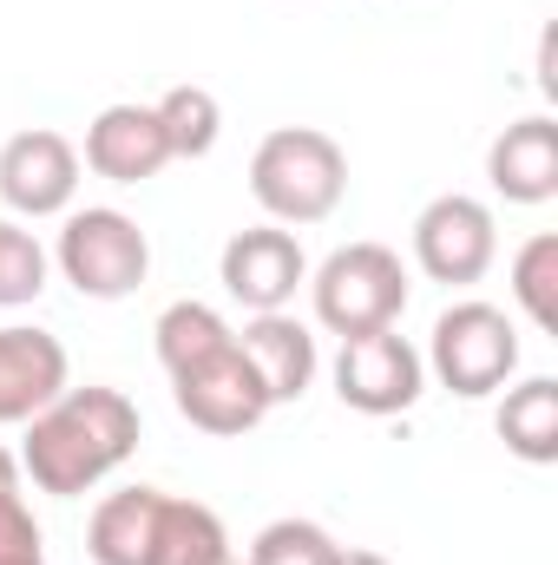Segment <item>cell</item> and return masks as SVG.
Returning <instances> with one entry per match:
<instances>
[{"label": "cell", "mask_w": 558, "mask_h": 565, "mask_svg": "<svg viewBox=\"0 0 558 565\" xmlns=\"http://www.w3.org/2000/svg\"><path fill=\"white\" fill-rule=\"evenodd\" d=\"M244 565H342V546L315 526V520H277L250 540Z\"/></svg>", "instance_id": "44dd1931"}, {"label": "cell", "mask_w": 558, "mask_h": 565, "mask_svg": "<svg viewBox=\"0 0 558 565\" xmlns=\"http://www.w3.org/2000/svg\"><path fill=\"white\" fill-rule=\"evenodd\" d=\"M79 191V151L33 126V132H13L0 145V198L20 211V217H60Z\"/></svg>", "instance_id": "30bf717a"}, {"label": "cell", "mask_w": 558, "mask_h": 565, "mask_svg": "<svg viewBox=\"0 0 558 565\" xmlns=\"http://www.w3.org/2000/svg\"><path fill=\"white\" fill-rule=\"evenodd\" d=\"M513 302L533 316L539 335H558V237L552 231L519 244V257H513Z\"/></svg>", "instance_id": "ffe728a7"}, {"label": "cell", "mask_w": 558, "mask_h": 565, "mask_svg": "<svg viewBox=\"0 0 558 565\" xmlns=\"http://www.w3.org/2000/svg\"><path fill=\"white\" fill-rule=\"evenodd\" d=\"M139 454V408L119 388H66L26 422V454L20 467L33 473L40 493L79 500L93 493L112 467Z\"/></svg>", "instance_id": "6da1fadb"}, {"label": "cell", "mask_w": 558, "mask_h": 565, "mask_svg": "<svg viewBox=\"0 0 558 565\" xmlns=\"http://www.w3.org/2000/svg\"><path fill=\"white\" fill-rule=\"evenodd\" d=\"M40 289H46V250H40V237L0 217V309L33 302Z\"/></svg>", "instance_id": "7402d4cb"}, {"label": "cell", "mask_w": 558, "mask_h": 565, "mask_svg": "<svg viewBox=\"0 0 558 565\" xmlns=\"http://www.w3.org/2000/svg\"><path fill=\"white\" fill-rule=\"evenodd\" d=\"M171 388H178V415L191 427H204V434H250V427L270 415L264 375L250 369V355H244L237 342H230L224 355H211V362L171 375Z\"/></svg>", "instance_id": "ba28073f"}, {"label": "cell", "mask_w": 558, "mask_h": 565, "mask_svg": "<svg viewBox=\"0 0 558 565\" xmlns=\"http://www.w3.org/2000/svg\"><path fill=\"white\" fill-rule=\"evenodd\" d=\"M60 270L66 282L79 289V296H93V302H119V296H132L151 270V244H144V231L126 217V211H112V204H93V211H73L66 217V231H60Z\"/></svg>", "instance_id": "5b68a950"}, {"label": "cell", "mask_w": 558, "mask_h": 565, "mask_svg": "<svg viewBox=\"0 0 558 565\" xmlns=\"http://www.w3.org/2000/svg\"><path fill=\"white\" fill-rule=\"evenodd\" d=\"M500 440L533 460V467H552L558 460V382L552 375H533L519 388H506L500 402Z\"/></svg>", "instance_id": "2e32d148"}, {"label": "cell", "mask_w": 558, "mask_h": 565, "mask_svg": "<svg viewBox=\"0 0 558 565\" xmlns=\"http://www.w3.org/2000/svg\"><path fill=\"white\" fill-rule=\"evenodd\" d=\"M164 513H171V493H158V487L106 493L93 507V526H86L93 559L99 565H158V553H164Z\"/></svg>", "instance_id": "4fadbf2b"}, {"label": "cell", "mask_w": 558, "mask_h": 565, "mask_svg": "<svg viewBox=\"0 0 558 565\" xmlns=\"http://www.w3.org/2000/svg\"><path fill=\"white\" fill-rule=\"evenodd\" d=\"M151 113H158V126L171 139V158H204L217 145V132H224V113H217L211 86H171Z\"/></svg>", "instance_id": "d6986e66"}, {"label": "cell", "mask_w": 558, "mask_h": 565, "mask_svg": "<svg viewBox=\"0 0 558 565\" xmlns=\"http://www.w3.org/2000/svg\"><path fill=\"white\" fill-rule=\"evenodd\" d=\"M0 493H20V460L0 447Z\"/></svg>", "instance_id": "cb8c5ba5"}, {"label": "cell", "mask_w": 558, "mask_h": 565, "mask_svg": "<svg viewBox=\"0 0 558 565\" xmlns=\"http://www.w3.org/2000/svg\"><path fill=\"white\" fill-rule=\"evenodd\" d=\"M342 565H388V559H382V553H368V546H355V553L342 546Z\"/></svg>", "instance_id": "d4e9b609"}, {"label": "cell", "mask_w": 558, "mask_h": 565, "mask_svg": "<svg viewBox=\"0 0 558 565\" xmlns=\"http://www.w3.org/2000/svg\"><path fill=\"white\" fill-rule=\"evenodd\" d=\"M315 322L329 335H375L395 329L408 309V270L388 244H342L322 270H315Z\"/></svg>", "instance_id": "3957f363"}, {"label": "cell", "mask_w": 558, "mask_h": 565, "mask_svg": "<svg viewBox=\"0 0 558 565\" xmlns=\"http://www.w3.org/2000/svg\"><path fill=\"white\" fill-rule=\"evenodd\" d=\"M0 565H46L40 520L26 513V500H20V493H0Z\"/></svg>", "instance_id": "603a6c76"}, {"label": "cell", "mask_w": 558, "mask_h": 565, "mask_svg": "<svg viewBox=\"0 0 558 565\" xmlns=\"http://www.w3.org/2000/svg\"><path fill=\"white\" fill-rule=\"evenodd\" d=\"M151 335H158V362H164L171 375H184V369H197V362H211V355H224V349L237 342L230 322H224L211 302H171Z\"/></svg>", "instance_id": "e0dca14e"}, {"label": "cell", "mask_w": 558, "mask_h": 565, "mask_svg": "<svg viewBox=\"0 0 558 565\" xmlns=\"http://www.w3.org/2000/svg\"><path fill=\"white\" fill-rule=\"evenodd\" d=\"M158 565H244V559L230 553V533H224V520H217L211 507H197V500H171Z\"/></svg>", "instance_id": "ac0fdd59"}, {"label": "cell", "mask_w": 558, "mask_h": 565, "mask_svg": "<svg viewBox=\"0 0 558 565\" xmlns=\"http://www.w3.org/2000/svg\"><path fill=\"white\" fill-rule=\"evenodd\" d=\"M224 289L250 309V316H277L296 302V289L309 277V257H302V244L282 231V224H257V231H237L230 244H224Z\"/></svg>", "instance_id": "9c48e42d"}, {"label": "cell", "mask_w": 558, "mask_h": 565, "mask_svg": "<svg viewBox=\"0 0 558 565\" xmlns=\"http://www.w3.org/2000/svg\"><path fill=\"white\" fill-rule=\"evenodd\" d=\"M486 178L506 204H546L558 198V126L546 113L506 126L486 151Z\"/></svg>", "instance_id": "5bb4252c"}, {"label": "cell", "mask_w": 558, "mask_h": 565, "mask_svg": "<svg viewBox=\"0 0 558 565\" xmlns=\"http://www.w3.org/2000/svg\"><path fill=\"white\" fill-rule=\"evenodd\" d=\"M237 349L250 355V369L264 375V395H270V408L277 402H302L309 395V382H315V335L296 322V316H257L244 335H237Z\"/></svg>", "instance_id": "9a60e30c"}, {"label": "cell", "mask_w": 558, "mask_h": 565, "mask_svg": "<svg viewBox=\"0 0 558 565\" xmlns=\"http://www.w3.org/2000/svg\"><path fill=\"white\" fill-rule=\"evenodd\" d=\"M427 369L460 402L500 395L506 375L519 369V329H513V316L493 309V302H453V309H440L433 342H427Z\"/></svg>", "instance_id": "277c9868"}, {"label": "cell", "mask_w": 558, "mask_h": 565, "mask_svg": "<svg viewBox=\"0 0 558 565\" xmlns=\"http://www.w3.org/2000/svg\"><path fill=\"white\" fill-rule=\"evenodd\" d=\"M500 257V231H493V211L466 191H447L433 198L415 217V264L447 289H466L493 270Z\"/></svg>", "instance_id": "52a82bcc"}, {"label": "cell", "mask_w": 558, "mask_h": 565, "mask_svg": "<svg viewBox=\"0 0 558 565\" xmlns=\"http://www.w3.org/2000/svg\"><path fill=\"white\" fill-rule=\"evenodd\" d=\"M86 164L112 184H144L171 164V139L151 106H106L86 126Z\"/></svg>", "instance_id": "8fae6325"}, {"label": "cell", "mask_w": 558, "mask_h": 565, "mask_svg": "<svg viewBox=\"0 0 558 565\" xmlns=\"http://www.w3.org/2000/svg\"><path fill=\"white\" fill-rule=\"evenodd\" d=\"M427 388V362L408 335L375 329V335H348L335 355V395L355 415H408Z\"/></svg>", "instance_id": "8992f818"}, {"label": "cell", "mask_w": 558, "mask_h": 565, "mask_svg": "<svg viewBox=\"0 0 558 565\" xmlns=\"http://www.w3.org/2000/svg\"><path fill=\"white\" fill-rule=\"evenodd\" d=\"M250 191L277 224H322L348 191V158L315 126H282L250 158Z\"/></svg>", "instance_id": "7a4b0ae2"}, {"label": "cell", "mask_w": 558, "mask_h": 565, "mask_svg": "<svg viewBox=\"0 0 558 565\" xmlns=\"http://www.w3.org/2000/svg\"><path fill=\"white\" fill-rule=\"evenodd\" d=\"M53 395H66V349L46 329H0V427L33 422Z\"/></svg>", "instance_id": "7c38bea8"}]
</instances>
